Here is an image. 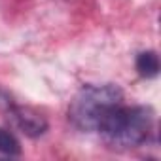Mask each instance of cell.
Returning a JSON list of instances; mask_svg holds the SVG:
<instances>
[{
	"label": "cell",
	"instance_id": "obj_1",
	"mask_svg": "<svg viewBox=\"0 0 161 161\" xmlns=\"http://www.w3.org/2000/svg\"><path fill=\"white\" fill-rule=\"evenodd\" d=\"M152 129V110L144 106H116L101 123L99 131L110 148L129 150L136 148L148 138Z\"/></svg>",
	"mask_w": 161,
	"mask_h": 161
},
{
	"label": "cell",
	"instance_id": "obj_2",
	"mask_svg": "<svg viewBox=\"0 0 161 161\" xmlns=\"http://www.w3.org/2000/svg\"><path fill=\"white\" fill-rule=\"evenodd\" d=\"M123 104V93L118 86H86L68 106V119L82 131H99L104 118Z\"/></svg>",
	"mask_w": 161,
	"mask_h": 161
},
{
	"label": "cell",
	"instance_id": "obj_3",
	"mask_svg": "<svg viewBox=\"0 0 161 161\" xmlns=\"http://www.w3.org/2000/svg\"><path fill=\"white\" fill-rule=\"evenodd\" d=\"M12 118H14L15 125L29 136H38L47 127L46 119L31 108H15V110H12Z\"/></svg>",
	"mask_w": 161,
	"mask_h": 161
},
{
	"label": "cell",
	"instance_id": "obj_4",
	"mask_svg": "<svg viewBox=\"0 0 161 161\" xmlns=\"http://www.w3.org/2000/svg\"><path fill=\"white\" fill-rule=\"evenodd\" d=\"M136 70L144 78H153L159 72V59L155 51H142L136 57Z\"/></svg>",
	"mask_w": 161,
	"mask_h": 161
},
{
	"label": "cell",
	"instance_id": "obj_5",
	"mask_svg": "<svg viewBox=\"0 0 161 161\" xmlns=\"http://www.w3.org/2000/svg\"><path fill=\"white\" fill-rule=\"evenodd\" d=\"M0 153H4V155H19L21 153V146H19V140L15 138V135L2 127H0Z\"/></svg>",
	"mask_w": 161,
	"mask_h": 161
}]
</instances>
